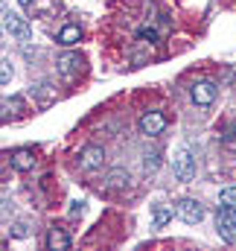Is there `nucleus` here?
<instances>
[{
    "label": "nucleus",
    "mask_w": 236,
    "mask_h": 251,
    "mask_svg": "<svg viewBox=\"0 0 236 251\" xmlns=\"http://www.w3.org/2000/svg\"><path fill=\"white\" fill-rule=\"evenodd\" d=\"M102 164H105V149H102V146L91 143V146H85V149L79 152V170L94 173V170H99Z\"/></svg>",
    "instance_id": "nucleus-4"
},
{
    "label": "nucleus",
    "mask_w": 236,
    "mask_h": 251,
    "mask_svg": "<svg viewBox=\"0 0 236 251\" xmlns=\"http://www.w3.org/2000/svg\"><path fill=\"white\" fill-rule=\"evenodd\" d=\"M219 204H231V207H236V184H234V187H225V190H222Z\"/></svg>",
    "instance_id": "nucleus-14"
},
{
    "label": "nucleus",
    "mask_w": 236,
    "mask_h": 251,
    "mask_svg": "<svg viewBox=\"0 0 236 251\" xmlns=\"http://www.w3.org/2000/svg\"><path fill=\"white\" fill-rule=\"evenodd\" d=\"M9 79H12V64L3 62L0 64V85H9Z\"/></svg>",
    "instance_id": "nucleus-17"
},
{
    "label": "nucleus",
    "mask_w": 236,
    "mask_h": 251,
    "mask_svg": "<svg viewBox=\"0 0 236 251\" xmlns=\"http://www.w3.org/2000/svg\"><path fill=\"white\" fill-rule=\"evenodd\" d=\"M216 231L225 243H236V207L231 204H219L216 210Z\"/></svg>",
    "instance_id": "nucleus-1"
},
{
    "label": "nucleus",
    "mask_w": 236,
    "mask_h": 251,
    "mask_svg": "<svg viewBox=\"0 0 236 251\" xmlns=\"http://www.w3.org/2000/svg\"><path fill=\"white\" fill-rule=\"evenodd\" d=\"M47 249L50 251H70V237L61 231V228H53L47 234Z\"/></svg>",
    "instance_id": "nucleus-10"
},
{
    "label": "nucleus",
    "mask_w": 236,
    "mask_h": 251,
    "mask_svg": "<svg viewBox=\"0 0 236 251\" xmlns=\"http://www.w3.org/2000/svg\"><path fill=\"white\" fill-rule=\"evenodd\" d=\"M137 35H140V38H149V41H155V38H158V35H155V29H149V26H143Z\"/></svg>",
    "instance_id": "nucleus-18"
},
{
    "label": "nucleus",
    "mask_w": 236,
    "mask_h": 251,
    "mask_svg": "<svg viewBox=\"0 0 236 251\" xmlns=\"http://www.w3.org/2000/svg\"><path fill=\"white\" fill-rule=\"evenodd\" d=\"M18 3H21L24 9H32V3H35V0H18Z\"/></svg>",
    "instance_id": "nucleus-21"
},
{
    "label": "nucleus",
    "mask_w": 236,
    "mask_h": 251,
    "mask_svg": "<svg viewBox=\"0 0 236 251\" xmlns=\"http://www.w3.org/2000/svg\"><path fill=\"white\" fill-rule=\"evenodd\" d=\"M140 131L143 134H149V137H155V134H161L164 128H166V117L161 114V111H149V114H143L140 117Z\"/></svg>",
    "instance_id": "nucleus-7"
},
{
    "label": "nucleus",
    "mask_w": 236,
    "mask_h": 251,
    "mask_svg": "<svg viewBox=\"0 0 236 251\" xmlns=\"http://www.w3.org/2000/svg\"><path fill=\"white\" fill-rule=\"evenodd\" d=\"M12 234H15V237H18V240H21V237H26V225H24V222H18V225H15V231H12Z\"/></svg>",
    "instance_id": "nucleus-19"
},
{
    "label": "nucleus",
    "mask_w": 236,
    "mask_h": 251,
    "mask_svg": "<svg viewBox=\"0 0 236 251\" xmlns=\"http://www.w3.org/2000/svg\"><path fill=\"white\" fill-rule=\"evenodd\" d=\"M172 173L178 181H192L195 178V155L189 149H178L172 158Z\"/></svg>",
    "instance_id": "nucleus-2"
},
{
    "label": "nucleus",
    "mask_w": 236,
    "mask_h": 251,
    "mask_svg": "<svg viewBox=\"0 0 236 251\" xmlns=\"http://www.w3.org/2000/svg\"><path fill=\"white\" fill-rule=\"evenodd\" d=\"M166 222H172V207L169 204H155L152 207V225L155 228H164Z\"/></svg>",
    "instance_id": "nucleus-12"
},
{
    "label": "nucleus",
    "mask_w": 236,
    "mask_h": 251,
    "mask_svg": "<svg viewBox=\"0 0 236 251\" xmlns=\"http://www.w3.org/2000/svg\"><path fill=\"white\" fill-rule=\"evenodd\" d=\"M79 38H82V29L76 26V24H67V26H61L59 29V41L61 47H73V44H79Z\"/></svg>",
    "instance_id": "nucleus-11"
},
{
    "label": "nucleus",
    "mask_w": 236,
    "mask_h": 251,
    "mask_svg": "<svg viewBox=\"0 0 236 251\" xmlns=\"http://www.w3.org/2000/svg\"><path fill=\"white\" fill-rule=\"evenodd\" d=\"M161 167V152H152V155H146V173H155Z\"/></svg>",
    "instance_id": "nucleus-16"
},
{
    "label": "nucleus",
    "mask_w": 236,
    "mask_h": 251,
    "mask_svg": "<svg viewBox=\"0 0 236 251\" xmlns=\"http://www.w3.org/2000/svg\"><path fill=\"white\" fill-rule=\"evenodd\" d=\"M175 213L187 222V225H198L201 219H204V207L195 201V199H181L175 207Z\"/></svg>",
    "instance_id": "nucleus-5"
},
{
    "label": "nucleus",
    "mask_w": 236,
    "mask_h": 251,
    "mask_svg": "<svg viewBox=\"0 0 236 251\" xmlns=\"http://www.w3.org/2000/svg\"><path fill=\"white\" fill-rule=\"evenodd\" d=\"M216 85L213 82H195L192 88H189V97H192V102L195 105H201V108H207V105H213L216 102Z\"/></svg>",
    "instance_id": "nucleus-6"
},
{
    "label": "nucleus",
    "mask_w": 236,
    "mask_h": 251,
    "mask_svg": "<svg viewBox=\"0 0 236 251\" xmlns=\"http://www.w3.org/2000/svg\"><path fill=\"white\" fill-rule=\"evenodd\" d=\"M108 187H111V190L128 187V173H122V170H114V173L108 176Z\"/></svg>",
    "instance_id": "nucleus-13"
},
{
    "label": "nucleus",
    "mask_w": 236,
    "mask_h": 251,
    "mask_svg": "<svg viewBox=\"0 0 236 251\" xmlns=\"http://www.w3.org/2000/svg\"><path fill=\"white\" fill-rule=\"evenodd\" d=\"M9 164H12V170H18V173H29V170L35 167V152H32V149H15V152L9 155Z\"/></svg>",
    "instance_id": "nucleus-8"
},
{
    "label": "nucleus",
    "mask_w": 236,
    "mask_h": 251,
    "mask_svg": "<svg viewBox=\"0 0 236 251\" xmlns=\"http://www.w3.org/2000/svg\"><path fill=\"white\" fill-rule=\"evenodd\" d=\"M3 108H6V111H24L26 102H24L21 97H9V100H3Z\"/></svg>",
    "instance_id": "nucleus-15"
},
{
    "label": "nucleus",
    "mask_w": 236,
    "mask_h": 251,
    "mask_svg": "<svg viewBox=\"0 0 236 251\" xmlns=\"http://www.w3.org/2000/svg\"><path fill=\"white\" fill-rule=\"evenodd\" d=\"M85 207H82V201H73V207H70V216H79Z\"/></svg>",
    "instance_id": "nucleus-20"
},
{
    "label": "nucleus",
    "mask_w": 236,
    "mask_h": 251,
    "mask_svg": "<svg viewBox=\"0 0 236 251\" xmlns=\"http://www.w3.org/2000/svg\"><path fill=\"white\" fill-rule=\"evenodd\" d=\"M3 29H6L12 38H18V41H29V38H32V26H29L21 15H15V12H9V9H3Z\"/></svg>",
    "instance_id": "nucleus-3"
},
{
    "label": "nucleus",
    "mask_w": 236,
    "mask_h": 251,
    "mask_svg": "<svg viewBox=\"0 0 236 251\" xmlns=\"http://www.w3.org/2000/svg\"><path fill=\"white\" fill-rule=\"evenodd\" d=\"M56 64H59V73L64 79H73V76L82 70V56H79V53H64Z\"/></svg>",
    "instance_id": "nucleus-9"
}]
</instances>
